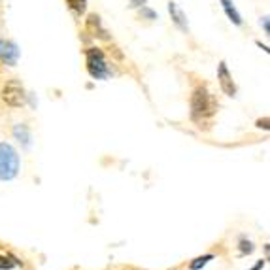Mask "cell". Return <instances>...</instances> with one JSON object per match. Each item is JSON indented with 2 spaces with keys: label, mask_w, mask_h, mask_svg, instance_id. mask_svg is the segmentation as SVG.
<instances>
[{
  "label": "cell",
  "mask_w": 270,
  "mask_h": 270,
  "mask_svg": "<svg viewBox=\"0 0 270 270\" xmlns=\"http://www.w3.org/2000/svg\"><path fill=\"white\" fill-rule=\"evenodd\" d=\"M0 99L10 108H23L27 104L29 94H27L23 83L19 82V80H10L0 89Z\"/></svg>",
  "instance_id": "cell-4"
},
{
  "label": "cell",
  "mask_w": 270,
  "mask_h": 270,
  "mask_svg": "<svg viewBox=\"0 0 270 270\" xmlns=\"http://www.w3.org/2000/svg\"><path fill=\"white\" fill-rule=\"evenodd\" d=\"M261 25L264 27V32H266V34H270V27H268V17H263L261 19Z\"/></svg>",
  "instance_id": "cell-14"
},
{
  "label": "cell",
  "mask_w": 270,
  "mask_h": 270,
  "mask_svg": "<svg viewBox=\"0 0 270 270\" xmlns=\"http://www.w3.org/2000/svg\"><path fill=\"white\" fill-rule=\"evenodd\" d=\"M19 174V155L8 142H0V182H12Z\"/></svg>",
  "instance_id": "cell-2"
},
{
  "label": "cell",
  "mask_w": 270,
  "mask_h": 270,
  "mask_svg": "<svg viewBox=\"0 0 270 270\" xmlns=\"http://www.w3.org/2000/svg\"><path fill=\"white\" fill-rule=\"evenodd\" d=\"M85 66L91 78L94 80H108L112 76V70L108 66L106 55L101 47H89L85 50Z\"/></svg>",
  "instance_id": "cell-3"
},
{
  "label": "cell",
  "mask_w": 270,
  "mask_h": 270,
  "mask_svg": "<svg viewBox=\"0 0 270 270\" xmlns=\"http://www.w3.org/2000/svg\"><path fill=\"white\" fill-rule=\"evenodd\" d=\"M215 112H217V102L214 94L210 93L208 85L206 83L197 85L191 93V119L199 127H202V123L210 119Z\"/></svg>",
  "instance_id": "cell-1"
},
{
  "label": "cell",
  "mask_w": 270,
  "mask_h": 270,
  "mask_svg": "<svg viewBox=\"0 0 270 270\" xmlns=\"http://www.w3.org/2000/svg\"><path fill=\"white\" fill-rule=\"evenodd\" d=\"M140 15H144V17H148L150 21H153V19H157V13L151 12V10H148V8L142 6V10H140Z\"/></svg>",
  "instance_id": "cell-13"
},
{
  "label": "cell",
  "mask_w": 270,
  "mask_h": 270,
  "mask_svg": "<svg viewBox=\"0 0 270 270\" xmlns=\"http://www.w3.org/2000/svg\"><path fill=\"white\" fill-rule=\"evenodd\" d=\"M168 12H170L172 21H174V25H176L182 32H189L187 17H185V13L182 12V8L178 6L176 2H168Z\"/></svg>",
  "instance_id": "cell-7"
},
{
  "label": "cell",
  "mask_w": 270,
  "mask_h": 270,
  "mask_svg": "<svg viewBox=\"0 0 270 270\" xmlns=\"http://www.w3.org/2000/svg\"><path fill=\"white\" fill-rule=\"evenodd\" d=\"M217 82H219V87L221 91L227 94V96H236V83H234L233 76L227 68V63L225 61H221L219 66H217Z\"/></svg>",
  "instance_id": "cell-5"
},
{
  "label": "cell",
  "mask_w": 270,
  "mask_h": 270,
  "mask_svg": "<svg viewBox=\"0 0 270 270\" xmlns=\"http://www.w3.org/2000/svg\"><path fill=\"white\" fill-rule=\"evenodd\" d=\"M13 136L19 140V142H23L25 148L31 145V132L27 129V125H15L13 127Z\"/></svg>",
  "instance_id": "cell-9"
},
{
  "label": "cell",
  "mask_w": 270,
  "mask_h": 270,
  "mask_svg": "<svg viewBox=\"0 0 270 270\" xmlns=\"http://www.w3.org/2000/svg\"><path fill=\"white\" fill-rule=\"evenodd\" d=\"M212 259H214V255H212V253H208V255H202V257H197L193 263L189 264V270H201L202 266H206V264L210 263Z\"/></svg>",
  "instance_id": "cell-11"
},
{
  "label": "cell",
  "mask_w": 270,
  "mask_h": 270,
  "mask_svg": "<svg viewBox=\"0 0 270 270\" xmlns=\"http://www.w3.org/2000/svg\"><path fill=\"white\" fill-rule=\"evenodd\" d=\"M240 252L244 253H252L253 252V244L250 242V240H240Z\"/></svg>",
  "instance_id": "cell-12"
},
{
  "label": "cell",
  "mask_w": 270,
  "mask_h": 270,
  "mask_svg": "<svg viewBox=\"0 0 270 270\" xmlns=\"http://www.w3.org/2000/svg\"><path fill=\"white\" fill-rule=\"evenodd\" d=\"M219 2H221L223 12L227 13V17L231 19V23H234L236 27L242 25V15H240V12L236 10V6L233 4V0H219Z\"/></svg>",
  "instance_id": "cell-8"
},
{
  "label": "cell",
  "mask_w": 270,
  "mask_h": 270,
  "mask_svg": "<svg viewBox=\"0 0 270 270\" xmlns=\"http://www.w3.org/2000/svg\"><path fill=\"white\" fill-rule=\"evenodd\" d=\"M144 4H145V0H131L132 8H140V6H144Z\"/></svg>",
  "instance_id": "cell-15"
},
{
  "label": "cell",
  "mask_w": 270,
  "mask_h": 270,
  "mask_svg": "<svg viewBox=\"0 0 270 270\" xmlns=\"http://www.w3.org/2000/svg\"><path fill=\"white\" fill-rule=\"evenodd\" d=\"M263 266H264V261H259V263L255 264V266H253L252 270H261V268H263Z\"/></svg>",
  "instance_id": "cell-16"
},
{
  "label": "cell",
  "mask_w": 270,
  "mask_h": 270,
  "mask_svg": "<svg viewBox=\"0 0 270 270\" xmlns=\"http://www.w3.org/2000/svg\"><path fill=\"white\" fill-rule=\"evenodd\" d=\"M19 59V47L10 40H0V61L8 66H15Z\"/></svg>",
  "instance_id": "cell-6"
},
{
  "label": "cell",
  "mask_w": 270,
  "mask_h": 270,
  "mask_svg": "<svg viewBox=\"0 0 270 270\" xmlns=\"http://www.w3.org/2000/svg\"><path fill=\"white\" fill-rule=\"evenodd\" d=\"M66 4L76 15H82L87 10V0H66Z\"/></svg>",
  "instance_id": "cell-10"
}]
</instances>
